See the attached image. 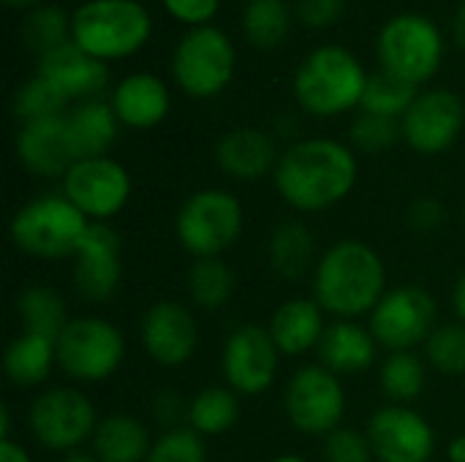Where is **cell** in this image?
<instances>
[{
	"label": "cell",
	"instance_id": "obj_1",
	"mask_svg": "<svg viewBox=\"0 0 465 462\" xmlns=\"http://www.w3.org/2000/svg\"><path fill=\"white\" fill-rule=\"evenodd\" d=\"M360 163L354 147L330 136L289 144L272 172L278 196L297 212H324L354 191Z\"/></svg>",
	"mask_w": 465,
	"mask_h": 462
},
{
	"label": "cell",
	"instance_id": "obj_2",
	"mask_svg": "<svg viewBox=\"0 0 465 462\" xmlns=\"http://www.w3.org/2000/svg\"><path fill=\"white\" fill-rule=\"evenodd\" d=\"M384 294V259L362 240H338L322 253L313 270V300L338 321L371 316Z\"/></svg>",
	"mask_w": 465,
	"mask_h": 462
},
{
	"label": "cell",
	"instance_id": "obj_3",
	"mask_svg": "<svg viewBox=\"0 0 465 462\" xmlns=\"http://www.w3.org/2000/svg\"><path fill=\"white\" fill-rule=\"evenodd\" d=\"M368 76L371 74L349 46L322 44L300 60L292 90L302 112L327 120L360 109Z\"/></svg>",
	"mask_w": 465,
	"mask_h": 462
},
{
	"label": "cell",
	"instance_id": "obj_4",
	"mask_svg": "<svg viewBox=\"0 0 465 462\" xmlns=\"http://www.w3.org/2000/svg\"><path fill=\"white\" fill-rule=\"evenodd\" d=\"M153 35V14L139 0H84L71 11V41L101 63L136 54Z\"/></svg>",
	"mask_w": 465,
	"mask_h": 462
},
{
	"label": "cell",
	"instance_id": "obj_5",
	"mask_svg": "<svg viewBox=\"0 0 465 462\" xmlns=\"http://www.w3.org/2000/svg\"><path fill=\"white\" fill-rule=\"evenodd\" d=\"M444 52L447 44L441 27L420 11L392 14L376 35V54L381 71L414 87L430 82L441 71Z\"/></svg>",
	"mask_w": 465,
	"mask_h": 462
},
{
	"label": "cell",
	"instance_id": "obj_6",
	"mask_svg": "<svg viewBox=\"0 0 465 462\" xmlns=\"http://www.w3.org/2000/svg\"><path fill=\"white\" fill-rule=\"evenodd\" d=\"M90 223L93 221H87L63 193H46L16 210L8 231L22 253L60 261L76 256Z\"/></svg>",
	"mask_w": 465,
	"mask_h": 462
},
{
	"label": "cell",
	"instance_id": "obj_7",
	"mask_svg": "<svg viewBox=\"0 0 465 462\" xmlns=\"http://www.w3.org/2000/svg\"><path fill=\"white\" fill-rule=\"evenodd\" d=\"M174 84L196 98L221 95L237 74V49L226 30L215 25L191 27L180 35L169 63Z\"/></svg>",
	"mask_w": 465,
	"mask_h": 462
},
{
	"label": "cell",
	"instance_id": "obj_8",
	"mask_svg": "<svg viewBox=\"0 0 465 462\" xmlns=\"http://www.w3.org/2000/svg\"><path fill=\"white\" fill-rule=\"evenodd\" d=\"M245 212L240 199L223 188L191 193L174 218V234L193 259H221L242 234Z\"/></svg>",
	"mask_w": 465,
	"mask_h": 462
},
{
	"label": "cell",
	"instance_id": "obj_9",
	"mask_svg": "<svg viewBox=\"0 0 465 462\" xmlns=\"http://www.w3.org/2000/svg\"><path fill=\"white\" fill-rule=\"evenodd\" d=\"M125 359V338L117 324L101 316L71 319L57 338V368L82 384L112 378Z\"/></svg>",
	"mask_w": 465,
	"mask_h": 462
},
{
	"label": "cell",
	"instance_id": "obj_10",
	"mask_svg": "<svg viewBox=\"0 0 465 462\" xmlns=\"http://www.w3.org/2000/svg\"><path fill=\"white\" fill-rule=\"evenodd\" d=\"M98 414L93 400L74 387H54L38 395L27 408L30 436L49 452H76L93 441Z\"/></svg>",
	"mask_w": 465,
	"mask_h": 462
},
{
	"label": "cell",
	"instance_id": "obj_11",
	"mask_svg": "<svg viewBox=\"0 0 465 462\" xmlns=\"http://www.w3.org/2000/svg\"><path fill=\"white\" fill-rule=\"evenodd\" d=\"M439 321V305L436 297L414 283L390 289L381 302L371 313V335L381 349L390 354L395 351H411L417 346H425L428 338L436 332Z\"/></svg>",
	"mask_w": 465,
	"mask_h": 462
},
{
	"label": "cell",
	"instance_id": "obj_12",
	"mask_svg": "<svg viewBox=\"0 0 465 462\" xmlns=\"http://www.w3.org/2000/svg\"><path fill=\"white\" fill-rule=\"evenodd\" d=\"M283 411L292 428L302 436H330L346 414V389L341 376L324 365L300 368L283 392Z\"/></svg>",
	"mask_w": 465,
	"mask_h": 462
},
{
	"label": "cell",
	"instance_id": "obj_13",
	"mask_svg": "<svg viewBox=\"0 0 465 462\" xmlns=\"http://www.w3.org/2000/svg\"><path fill=\"white\" fill-rule=\"evenodd\" d=\"M128 169L109 158H79L63 177V196L93 223H104L125 210L131 202Z\"/></svg>",
	"mask_w": 465,
	"mask_h": 462
},
{
	"label": "cell",
	"instance_id": "obj_14",
	"mask_svg": "<svg viewBox=\"0 0 465 462\" xmlns=\"http://www.w3.org/2000/svg\"><path fill=\"white\" fill-rule=\"evenodd\" d=\"M463 125V98L447 87H430L420 90L401 117V136L420 155H441L460 139Z\"/></svg>",
	"mask_w": 465,
	"mask_h": 462
},
{
	"label": "cell",
	"instance_id": "obj_15",
	"mask_svg": "<svg viewBox=\"0 0 465 462\" xmlns=\"http://www.w3.org/2000/svg\"><path fill=\"white\" fill-rule=\"evenodd\" d=\"M281 351L272 343L267 327L259 324H240L223 343L221 370L226 387L240 398L264 395L278 376Z\"/></svg>",
	"mask_w": 465,
	"mask_h": 462
},
{
	"label": "cell",
	"instance_id": "obj_16",
	"mask_svg": "<svg viewBox=\"0 0 465 462\" xmlns=\"http://www.w3.org/2000/svg\"><path fill=\"white\" fill-rule=\"evenodd\" d=\"M365 433L379 462H430L436 455V430L411 406L379 408Z\"/></svg>",
	"mask_w": 465,
	"mask_h": 462
},
{
	"label": "cell",
	"instance_id": "obj_17",
	"mask_svg": "<svg viewBox=\"0 0 465 462\" xmlns=\"http://www.w3.org/2000/svg\"><path fill=\"white\" fill-rule=\"evenodd\" d=\"M123 280V242L109 223H90L76 256L74 286L82 300L101 305L109 302Z\"/></svg>",
	"mask_w": 465,
	"mask_h": 462
},
{
	"label": "cell",
	"instance_id": "obj_18",
	"mask_svg": "<svg viewBox=\"0 0 465 462\" xmlns=\"http://www.w3.org/2000/svg\"><path fill=\"white\" fill-rule=\"evenodd\" d=\"M142 346L161 368L185 365L199 346V324L191 308L174 300H161L142 319Z\"/></svg>",
	"mask_w": 465,
	"mask_h": 462
},
{
	"label": "cell",
	"instance_id": "obj_19",
	"mask_svg": "<svg viewBox=\"0 0 465 462\" xmlns=\"http://www.w3.org/2000/svg\"><path fill=\"white\" fill-rule=\"evenodd\" d=\"M14 150H16L19 163L30 174L46 177V180H54V177L63 180L68 169L79 161L65 114L19 125Z\"/></svg>",
	"mask_w": 465,
	"mask_h": 462
},
{
	"label": "cell",
	"instance_id": "obj_20",
	"mask_svg": "<svg viewBox=\"0 0 465 462\" xmlns=\"http://www.w3.org/2000/svg\"><path fill=\"white\" fill-rule=\"evenodd\" d=\"M35 74L57 87L68 101H90L109 84L106 63L82 52L74 41L54 46L52 52L35 57Z\"/></svg>",
	"mask_w": 465,
	"mask_h": 462
},
{
	"label": "cell",
	"instance_id": "obj_21",
	"mask_svg": "<svg viewBox=\"0 0 465 462\" xmlns=\"http://www.w3.org/2000/svg\"><path fill=\"white\" fill-rule=\"evenodd\" d=\"M281 161L275 139L253 125L234 128L223 133L215 144V163L218 169L240 182H256L275 172Z\"/></svg>",
	"mask_w": 465,
	"mask_h": 462
},
{
	"label": "cell",
	"instance_id": "obj_22",
	"mask_svg": "<svg viewBox=\"0 0 465 462\" xmlns=\"http://www.w3.org/2000/svg\"><path fill=\"white\" fill-rule=\"evenodd\" d=\"M109 103L120 125L134 131H147L166 120L172 109V93L161 76L150 71H134L114 84Z\"/></svg>",
	"mask_w": 465,
	"mask_h": 462
},
{
	"label": "cell",
	"instance_id": "obj_23",
	"mask_svg": "<svg viewBox=\"0 0 465 462\" xmlns=\"http://www.w3.org/2000/svg\"><path fill=\"white\" fill-rule=\"evenodd\" d=\"M324 316L327 313L322 310V305L308 297H294L278 305L275 313L270 316L267 332L278 346L281 357H302L319 349L327 332Z\"/></svg>",
	"mask_w": 465,
	"mask_h": 462
},
{
	"label": "cell",
	"instance_id": "obj_24",
	"mask_svg": "<svg viewBox=\"0 0 465 462\" xmlns=\"http://www.w3.org/2000/svg\"><path fill=\"white\" fill-rule=\"evenodd\" d=\"M376 338L357 321H335L319 343V359L335 376H360L376 362Z\"/></svg>",
	"mask_w": 465,
	"mask_h": 462
},
{
	"label": "cell",
	"instance_id": "obj_25",
	"mask_svg": "<svg viewBox=\"0 0 465 462\" xmlns=\"http://www.w3.org/2000/svg\"><path fill=\"white\" fill-rule=\"evenodd\" d=\"M54 365H57V340L35 332L22 329L3 351L5 378L22 389L41 387L52 376Z\"/></svg>",
	"mask_w": 465,
	"mask_h": 462
},
{
	"label": "cell",
	"instance_id": "obj_26",
	"mask_svg": "<svg viewBox=\"0 0 465 462\" xmlns=\"http://www.w3.org/2000/svg\"><path fill=\"white\" fill-rule=\"evenodd\" d=\"M90 444L98 462H144L153 449L147 428L131 414H109L98 419Z\"/></svg>",
	"mask_w": 465,
	"mask_h": 462
},
{
	"label": "cell",
	"instance_id": "obj_27",
	"mask_svg": "<svg viewBox=\"0 0 465 462\" xmlns=\"http://www.w3.org/2000/svg\"><path fill=\"white\" fill-rule=\"evenodd\" d=\"M65 120H68V131H71V139H74L79 158L106 155L117 139L120 120H117L109 101H101V98L79 101L65 114Z\"/></svg>",
	"mask_w": 465,
	"mask_h": 462
},
{
	"label": "cell",
	"instance_id": "obj_28",
	"mask_svg": "<svg viewBox=\"0 0 465 462\" xmlns=\"http://www.w3.org/2000/svg\"><path fill=\"white\" fill-rule=\"evenodd\" d=\"M267 253H270V267L286 280H300L319 264L316 261V237L300 221H283L272 231Z\"/></svg>",
	"mask_w": 465,
	"mask_h": 462
},
{
	"label": "cell",
	"instance_id": "obj_29",
	"mask_svg": "<svg viewBox=\"0 0 465 462\" xmlns=\"http://www.w3.org/2000/svg\"><path fill=\"white\" fill-rule=\"evenodd\" d=\"M16 313L19 321L25 327V332H35L44 338L57 340L60 332L68 327V305L63 300L60 291H54L52 286H27L19 300H16Z\"/></svg>",
	"mask_w": 465,
	"mask_h": 462
},
{
	"label": "cell",
	"instance_id": "obj_30",
	"mask_svg": "<svg viewBox=\"0 0 465 462\" xmlns=\"http://www.w3.org/2000/svg\"><path fill=\"white\" fill-rule=\"evenodd\" d=\"M294 11L286 0H248L240 27L251 46L275 49L289 38Z\"/></svg>",
	"mask_w": 465,
	"mask_h": 462
},
{
	"label": "cell",
	"instance_id": "obj_31",
	"mask_svg": "<svg viewBox=\"0 0 465 462\" xmlns=\"http://www.w3.org/2000/svg\"><path fill=\"white\" fill-rule=\"evenodd\" d=\"M188 297L202 310H221L237 291V275L223 259H193L188 278Z\"/></svg>",
	"mask_w": 465,
	"mask_h": 462
},
{
	"label": "cell",
	"instance_id": "obj_32",
	"mask_svg": "<svg viewBox=\"0 0 465 462\" xmlns=\"http://www.w3.org/2000/svg\"><path fill=\"white\" fill-rule=\"evenodd\" d=\"M185 417L191 430H196L202 438L223 436L240 422V395L229 387H207L191 400Z\"/></svg>",
	"mask_w": 465,
	"mask_h": 462
},
{
	"label": "cell",
	"instance_id": "obj_33",
	"mask_svg": "<svg viewBox=\"0 0 465 462\" xmlns=\"http://www.w3.org/2000/svg\"><path fill=\"white\" fill-rule=\"evenodd\" d=\"M381 392L395 406H411L428 384V368L414 351H395L384 359L379 373Z\"/></svg>",
	"mask_w": 465,
	"mask_h": 462
},
{
	"label": "cell",
	"instance_id": "obj_34",
	"mask_svg": "<svg viewBox=\"0 0 465 462\" xmlns=\"http://www.w3.org/2000/svg\"><path fill=\"white\" fill-rule=\"evenodd\" d=\"M19 35L35 57L52 52L54 46L71 41V11L54 5V3H41L33 11L25 14Z\"/></svg>",
	"mask_w": 465,
	"mask_h": 462
},
{
	"label": "cell",
	"instance_id": "obj_35",
	"mask_svg": "<svg viewBox=\"0 0 465 462\" xmlns=\"http://www.w3.org/2000/svg\"><path fill=\"white\" fill-rule=\"evenodd\" d=\"M420 95V87L387 74V71H376L368 76V87H365V95H362V103L360 109L368 112V114H381V117H392V120H401L409 106L414 103V98Z\"/></svg>",
	"mask_w": 465,
	"mask_h": 462
},
{
	"label": "cell",
	"instance_id": "obj_36",
	"mask_svg": "<svg viewBox=\"0 0 465 462\" xmlns=\"http://www.w3.org/2000/svg\"><path fill=\"white\" fill-rule=\"evenodd\" d=\"M65 106H68V98L38 74H33L27 82H22L11 101V109H14V117L19 120V125L35 123V120H49V117H63Z\"/></svg>",
	"mask_w": 465,
	"mask_h": 462
},
{
	"label": "cell",
	"instance_id": "obj_37",
	"mask_svg": "<svg viewBox=\"0 0 465 462\" xmlns=\"http://www.w3.org/2000/svg\"><path fill=\"white\" fill-rule=\"evenodd\" d=\"M425 359L441 376H465V324H444L425 343Z\"/></svg>",
	"mask_w": 465,
	"mask_h": 462
},
{
	"label": "cell",
	"instance_id": "obj_38",
	"mask_svg": "<svg viewBox=\"0 0 465 462\" xmlns=\"http://www.w3.org/2000/svg\"><path fill=\"white\" fill-rule=\"evenodd\" d=\"M398 139H403L401 136V120L368 114V112H360L351 123V131H349L351 147L360 152H371V155L390 150Z\"/></svg>",
	"mask_w": 465,
	"mask_h": 462
},
{
	"label": "cell",
	"instance_id": "obj_39",
	"mask_svg": "<svg viewBox=\"0 0 465 462\" xmlns=\"http://www.w3.org/2000/svg\"><path fill=\"white\" fill-rule=\"evenodd\" d=\"M144 462H207L204 438L191 428H172L153 441Z\"/></svg>",
	"mask_w": 465,
	"mask_h": 462
},
{
	"label": "cell",
	"instance_id": "obj_40",
	"mask_svg": "<svg viewBox=\"0 0 465 462\" xmlns=\"http://www.w3.org/2000/svg\"><path fill=\"white\" fill-rule=\"evenodd\" d=\"M324 460L327 462H373V449L368 433L354 428H338L324 438Z\"/></svg>",
	"mask_w": 465,
	"mask_h": 462
},
{
	"label": "cell",
	"instance_id": "obj_41",
	"mask_svg": "<svg viewBox=\"0 0 465 462\" xmlns=\"http://www.w3.org/2000/svg\"><path fill=\"white\" fill-rule=\"evenodd\" d=\"M346 14V0H300L294 8V19L311 30H324L341 22Z\"/></svg>",
	"mask_w": 465,
	"mask_h": 462
},
{
	"label": "cell",
	"instance_id": "obj_42",
	"mask_svg": "<svg viewBox=\"0 0 465 462\" xmlns=\"http://www.w3.org/2000/svg\"><path fill=\"white\" fill-rule=\"evenodd\" d=\"M161 5L174 22H180L191 30V27L213 25L215 14L221 8V0H161Z\"/></svg>",
	"mask_w": 465,
	"mask_h": 462
},
{
	"label": "cell",
	"instance_id": "obj_43",
	"mask_svg": "<svg viewBox=\"0 0 465 462\" xmlns=\"http://www.w3.org/2000/svg\"><path fill=\"white\" fill-rule=\"evenodd\" d=\"M406 221L414 231H439L447 223V207L433 196H422L409 204Z\"/></svg>",
	"mask_w": 465,
	"mask_h": 462
},
{
	"label": "cell",
	"instance_id": "obj_44",
	"mask_svg": "<svg viewBox=\"0 0 465 462\" xmlns=\"http://www.w3.org/2000/svg\"><path fill=\"white\" fill-rule=\"evenodd\" d=\"M0 462H33L27 449L16 441H0Z\"/></svg>",
	"mask_w": 465,
	"mask_h": 462
},
{
	"label": "cell",
	"instance_id": "obj_45",
	"mask_svg": "<svg viewBox=\"0 0 465 462\" xmlns=\"http://www.w3.org/2000/svg\"><path fill=\"white\" fill-rule=\"evenodd\" d=\"M452 308H455L458 321L465 324V272L458 278V283H455V291H452Z\"/></svg>",
	"mask_w": 465,
	"mask_h": 462
},
{
	"label": "cell",
	"instance_id": "obj_46",
	"mask_svg": "<svg viewBox=\"0 0 465 462\" xmlns=\"http://www.w3.org/2000/svg\"><path fill=\"white\" fill-rule=\"evenodd\" d=\"M452 38H455V44L465 52V0L460 3L458 14H455V19H452Z\"/></svg>",
	"mask_w": 465,
	"mask_h": 462
},
{
	"label": "cell",
	"instance_id": "obj_47",
	"mask_svg": "<svg viewBox=\"0 0 465 462\" xmlns=\"http://www.w3.org/2000/svg\"><path fill=\"white\" fill-rule=\"evenodd\" d=\"M447 455H450V462H465V436H458L450 441Z\"/></svg>",
	"mask_w": 465,
	"mask_h": 462
},
{
	"label": "cell",
	"instance_id": "obj_48",
	"mask_svg": "<svg viewBox=\"0 0 465 462\" xmlns=\"http://www.w3.org/2000/svg\"><path fill=\"white\" fill-rule=\"evenodd\" d=\"M60 462H98V457H95L93 452L76 449V452H68V455H63V460Z\"/></svg>",
	"mask_w": 465,
	"mask_h": 462
},
{
	"label": "cell",
	"instance_id": "obj_49",
	"mask_svg": "<svg viewBox=\"0 0 465 462\" xmlns=\"http://www.w3.org/2000/svg\"><path fill=\"white\" fill-rule=\"evenodd\" d=\"M5 5H11V8H19V11H33L35 5H41L44 0H3Z\"/></svg>",
	"mask_w": 465,
	"mask_h": 462
},
{
	"label": "cell",
	"instance_id": "obj_50",
	"mask_svg": "<svg viewBox=\"0 0 465 462\" xmlns=\"http://www.w3.org/2000/svg\"><path fill=\"white\" fill-rule=\"evenodd\" d=\"M270 462H308L305 457H300V455H278V457H272Z\"/></svg>",
	"mask_w": 465,
	"mask_h": 462
},
{
	"label": "cell",
	"instance_id": "obj_51",
	"mask_svg": "<svg viewBox=\"0 0 465 462\" xmlns=\"http://www.w3.org/2000/svg\"><path fill=\"white\" fill-rule=\"evenodd\" d=\"M463 221H465V207H463Z\"/></svg>",
	"mask_w": 465,
	"mask_h": 462
},
{
	"label": "cell",
	"instance_id": "obj_52",
	"mask_svg": "<svg viewBox=\"0 0 465 462\" xmlns=\"http://www.w3.org/2000/svg\"><path fill=\"white\" fill-rule=\"evenodd\" d=\"M245 3H248V0H245Z\"/></svg>",
	"mask_w": 465,
	"mask_h": 462
}]
</instances>
